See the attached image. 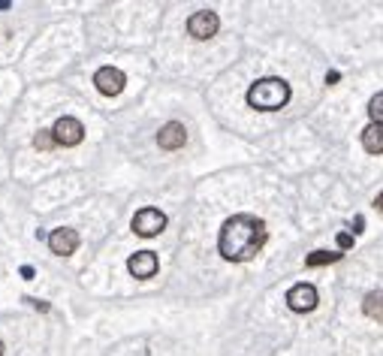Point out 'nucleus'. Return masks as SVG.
Instances as JSON below:
<instances>
[{"label":"nucleus","instance_id":"obj_1","mask_svg":"<svg viewBox=\"0 0 383 356\" xmlns=\"http://www.w3.org/2000/svg\"><path fill=\"white\" fill-rule=\"evenodd\" d=\"M266 239H269V230H266V224L259 221V217L233 215L224 226H220L218 251L229 263H244L266 245Z\"/></svg>","mask_w":383,"mask_h":356},{"label":"nucleus","instance_id":"obj_2","mask_svg":"<svg viewBox=\"0 0 383 356\" xmlns=\"http://www.w3.org/2000/svg\"><path fill=\"white\" fill-rule=\"evenodd\" d=\"M290 100V85L278 75H269V79H257L248 91V106L257 112H275L281 106H287Z\"/></svg>","mask_w":383,"mask_h":356},{"label":"nucleus","instance_id":"obj_3","mask_svg":"<svg viewBox=\"0 0 383 356\" xmlns=\"http://www.w3.org/2000/svg\"><path fill=\"white\" fill-rule=\"evenodd\" d=\"M133 233L142 239H151V236H160L166 230V215L160 209H139L133 215Z\"/></svg>","mask_w":383,"mask_h":356},{"label":"nucleus","instance_id":"obj_4","mask_svg":"<svg viewBox=\"0 0 383 356\" xmlns=\"http://www.w3.org/2000/svg\"><path fill=\"white\" fill-rule=\"evenodd\" d=\"M51 133H55L58 145H64V148H76L82 139H85V127H82V121L73 118V115L58 118L55 127H51Z\"/></svg>","mask_w":383,"mask_h":356},{"label":"nucleus","instance_id":"obj_5","mask_svg":"<svg viewBox=\"0 0 383 356\" xmlns=\"http://www.w3.org/2000/svg\"><path fill=\"white\" fill-rule=\"evenodd\" d=\"M218 30H220V19H218V12H211V10H199L187 19V34L194 36V40H211Z\"/></svg>","mask_w":383,"mask_h":356},{"label":"nucleus","instance_id":"obj_6","mask_svg":"<svg viewBox=\"0 0 383 356\" xmlns=\"http://www.w3.org/2000/svg\"><path fill=\"white\" fill-rule=\"evenodd\" d=\"M94 85L103 97H118L127 85V75L118 70V67H100L94 73Z\"/></svg>","mask_w":383,"mask_h":356},{"label":"nucleus","instance_id":"obj_7","mask_svg":"<svg viewBox=\"0 0 383 356\" xmlns=\"http://www.w3.org/2000/svg\"><path fill=\"white\" fill-rule=\"evenodd\" d=\"M317 287L314 284H296V287H290V293H287V305L293 308V311L299 314H308L317 308Z\"/></svg>","mask_w":383,"mask_h":356},{"label":"nucleus","instance_id":"obj_8","mask_svg":"<svg viewBox=\"0 0 383 356\" xmlns=\"http://www.w3.org/2000/svg\"><path fill=\"white\" fill-rule=\"evenodd\" d=\"M157 269H160V260H157L154 251H136L127 260V272L133 278H139V281H145V278H154Z\"/></svg>","mask_w":383,"mask_h":356},{"label":"nucleus","instance_id":"obj_9","mask_svg":"<svg viewBox=\"0 0 383 356\" xmlns=\"http://www.w3.org/2000/svg\"><path fill=\"white\" fill-rule=\"evenodd\" d=\"M45 241H49V251L51 254L70 257V254H76V248H79V233L70 230V226H60V230H51Z\"/></svg>","mask_w":383,"mask_h":356},{"label":"nucleus","instance_id":"obj_10","mask_svg":"<svg viewBox=\"0 0 383 356\" xmlns=\"http://www.w3.org/2000/svg\"><path fill=\"white\" fill-rule=\"evenodd\" d=\"M185 142H187L185 124H178V121H170V124L160 127V133H157V145L163 148V151H178V148H185Z\"/></svg>","mask_w":383,"mask_h":356},{"label":"nucleus","instance_id":"obj_11","mask_svg":"<svg viewBox=\"0 0 383 356\" xmlns=\"http://www.w3.org/2000/svg\"><path fill=\"white\" fill-rule=\"evenodd\" d=\"M362 148L369 154H383V124H371L362 130Z\"/></svg>","mask_w":383,"mask_h":356},{"label":"nucleus","instance_id":"obj_12","mask_svg":"<svg viewBox=\"0 0 383 356\" xmlns=\"http://www.w3.org/2000/svg\"><path fill=\"white\" fill-rule=\"evenodd\" d=\"M362 311L369 314L371 320L383 323V290H371L369 296H365V302H362Z\"/></svg>","mask_w":383,"mask_h":356},{"label":"nucleus","instance_id":"obj_13","mask_svg":"<svg viewBox=\"0 0 383 356\" xmlns=\"http://www.w3.org/2000/svg\"><path fill=\"white\" fill-rule=\"evenodd\" d=\"M344 254H332V251H314L305 257V266L308 269H317V266H329V263H338Z\"/></svg>","mask_w":383,"mask_h":356},{"label":"nucleus","instance_id":"obj_14","mask_svg":"<svg viewBox=\"0 0 383 356\" xmlns=\"http://www.w3.org/2000/svg\"><path fill=\"white\" fill-rule=\"evenodd\" d=\"M58 145V139H55V133L51 130H40L34 136V148H40V151H51Z\"/></svg>","mask_w":383,"mask_h":356},{"label":"nucleus","instance_id":"obj_15","mask_svg":"<svg viewBox=\"0 0 383 356\" xmlns=\"http://www.w3.org/2000/svg\"><path fill=\"white\" fill-rule=\"evenodd\" d=\"M369 115H371L374 124H383V91L371 97V103H369Z\"/></svg>","mask_w":383,"mask_h":356},{"label":"nucleus","instance_id":"obj_16","mask_svg":"<svg viewBox=\"0 0 383 356\" xmlns=\"http://www.w3.org/2000/svg\"><path fill=\"white\" fill-rule=\"evenodd\" d=\"M338 248H341V251L353 248V233H338Z\"/></svg>","mask_w":383,"mask_h":356},{"label":"nucleus","instance_id":"obj_17","mask_svg":"<svg viewBox=\"0 0 383 356\" xmlns=\"http://www.w3.org/2000/svg\"><path fill=\"white\" fill-rule=\"evenodd\" d=\"M359 233H365V217L362 215L353 217V236H359Z\"/></svg>","mask_w":383,"mask_h":356},{"label":"nucleus","instance_id":"obj_18","mask_svg":"<svg viewBox=\"0 0 383 356\" xmlns=\"http://www.w3.org/2000/svg\"><path fill=\"white\" fill-rule=\"evenodd\" d=\"M374 209H380V211H383V193L378 196V200H374Z\"/></svg>","mask_w":383,"mask_h":356},{"label":"nucleus","instance_id":"obj_19","mask_svg":"<svg viewBox=\"0 0 383 356\" xmlns=\"http://www.w3.org/2000/svg\"><path fill=\"white\" fill-rule=\"evenodd\" d=\"M0 356H3V342H0Z\"/></svg>","mask_w":383,"mask_h":356}]
</instances>
